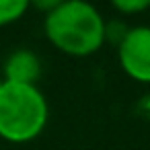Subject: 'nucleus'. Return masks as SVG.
<instances>
[{
	"label": "nucleus",
	"instance_id": "6e6552de",
	"mask_svg": "<svg viewBox=\"0 0 150 150\" xmlns=\"http://www.w3.org/2000/svg\"><path fill=\"white\" fill-rule=\"evenodd\" d=\"M0 86H2V74H0Z\"/></svg>",
	"mask_w": 150,
	"mask_h": 150
},
{
	"label": "nucleus",
	"instance_id": "423d86ee",
	"mask_svg": "<svg viewBox=\"0 0 150 150\" xmlns=\"http://www.w3.org/2000/svg\"><path fill=\"white\" fill-rule=\"evenodd\" d=\"M115 11L123 13V15H134V13H142L150 6L148 0H115L113 2Z\"/></svg>",
	"mask_w": 150,
	"mask_h": 150
},
{
	"label": "nucleus",
	"instance_id": "0eeeda50",
	"mask_svg": "<svg viewBox=\"0 0 150 150\" xmlns=\"http://www.w3.org/2000/svg\"><path fill=\"white\" fill-rule=\"evenodd\" d=\"M129 29H125L121 23H111V25H105V39H109V41H113V43H121L123 41V37H125V33H127Z\"/></svg>",
	"mask_w": 150,
	"mask_h": 150
},
{
	"label": "nucleus",
	"instance_id": "f257e3e1",
	"mask_svg": "<svg viewBox=\"0 0 150 150\" xmlns=\"http://www.w3.org/2000/svg\"><path fill=\"white\" fill-rule=\"evenodd\" d=\"M45 35L60 52L82 58L105 43V21L88 2H60L45 15Z\"/></svg>",
	"mask_w": 150,
	"mask_h": 150
},
{
	"label": "nucleus",
	"instance_id": "7ed1b4c3",
	"mask_svg": "<svg viewBox=\"0 0 150 150\" xmlns=\"http://www.w3.org/2000/svg\"><path fill=\"white\" fill-rule=\"evenodd\" d=\"M119 64L138 82H150V27H134L117 45Z\"/></svg>",
	"mask_w": 150,
	"mask_h": 150
},
{
	"label": "nucleus",
	"instance_id": "39448f33",
	"mask_svg": "<svg viewBox=\"0 0 150 150\" xmlns=\"http://www.w3.org/2000/svg\"><path fill=\"white\" fill-rule=\"evenodd\" d=\"M29 8L27 0H0V27L19 21Z\"/></svg>",
	"mask_w": 150,
	"mask_h": 150
},
{
	"label": "nucleus",
	"instance_id": "20e7f679",
	"mask_svg": "<svg viewBox=\"0 0 150 150\" xmlns=\"http://www.w3.org/2000/svg\"><path fill=\"white\" fill-rule=\"evenodd\" d=\"M41 76V62L39 58L29 50L13 52L2 68V80L4 82H17V84H35Z\"/></svg>",
	"mask_w": 150,
	"mask_h": 150
},
{
	"label": "nucleus",
	"instance_id": "f03ea898",
	"mask_svg": "<svg viewBox=\"0 0 150 150\" xmlns=\"http://www.w3.org/2000/svg\"><path fill=\"white\" fill-rule=\"evenodd\" d=\"M50 117L47 101L35 84L4 82L0 86V138L15 144L35 140Z\"/></svg>",
	"mask_w": 150,
	"mask_h": 150
}]
</instances>
